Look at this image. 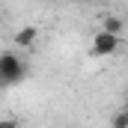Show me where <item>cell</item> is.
Masks as SVG:
<instances>
[{"label": "cell", "instance_id": "1", "mask_svg": "<svg viewBox=\"0 0 128 128\" xmlns=\"http://www.w3.org/2000/svg\"><path fill=\"white\" fill-rule=\"evenodd\" d=\"M24 78H27V63L15 51H3L0 54V80H3V86L21 84Z\"/></svg>", "mask_w": 128, "mask_h": 128}, {"label": "cell", "instance_id": "2", "mask_svg": "<svg viewBox=\"0 0 128 128\" xmlns=\"http://www.w3.org/2000/svg\"><path fill=\"white\" fill-rule=\"evenodd\" d=\"M122 48V36H113V33L98 30L92 36V45H90V54L92 57H113L116 51Z\"/></svg>", "mask_w": 128, "mask_h": 128}, {"label": "cell", "instance_id": "3", "mask_svg": "<svg viewBox=\"0 0 128 128\" xmlns=\"http://www.w3.org/2000/svg\"><path fill=\"white\" fill-rule=\"evenodd\" d=\"M36 39H39V27L36 24H24V27H18L12 33V45L15 48H33Z\"/></svg>", "mask_w": 128, "mask_h": 128}, {"label": "cell", "instance_id": "4", "mask_svg": "<svg viewBox=\"0 0 128 128\" xmlns=\"http://www.w3.org/2000/svg\"><path fill=\"white\" fill-rule=\"evenodd\" d=\"M101 24H104L101 30H104V33H113V36H122V30H125V21H122L119 15H104Z\"/></svg>", "mask_w": 128, "mask_h": 128}, {"label": "cell", "instance_id": "5", "mask_svg": "<svg viewBox=\"0 0 128 128\" xmlns=\"http://www.w3.org/2000/svg\"><path fill=\"white\" fill-rule=\"evenodd\" d=\"M110 125H113V128H128V110H125V107H119V110L110 116Z\"/></svg>", "mask_w": 128, "mask_h": 128}, {"label": "cell", "instance_id": "6", "mask_svg": "<svg viewBox=\"0 0 128 128\" xmlns=\"http://www.w3.org/2000/svg\"><path fill=\"white\" fill-rule=\"evenodd\" d=\"M0 128H21V122H18V119H9V116H6V119H0Z\"/></svg>", "mask_w": 128, "mask_h": 128}, {"label": "cell", "instance_id": "7", "mask_svg": "<svg viewBox=\"0 0 128 128\" xmlns=\"http://www.w3.org/2000/svg\"><path fill=\"white\" fill-rule=\"evenodd\" d=\"M0 24H3V12H0Z\"/></svg>", "mask_w": 128, "mask_h": 128}, {"label": "cell", "instance_id": "8", "mask_svg": "<svg viewBox=\"0 0 128 128\" xmlns=\"http://www.w3.org/2000/svg\"><path fill=\"white\" fill-rule=\"evenodd\" d=\"M0 90H3V80H0Z\"/></svg>", "mask_w": 128, "mask_h": 128}]
</instances>
